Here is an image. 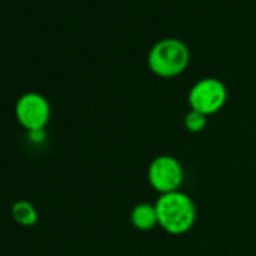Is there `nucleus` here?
Segmentation results:
<instances>
[{"label": "nucleus", "instance_id": "6", "mask_svg": "<svg viewBox=\"0 0 256 256\" xmlns=\"http://www.w3.org/2000/svg\"><path fill=\"white\" fill-rule=\"evenodd\" d=\"M130 220H132V224L142 232L152 230L158 224L156 204L140 202V204L134 205V208L130 212Z\"/></svg>", "mask_w": 256, "mask_h": 256}, {"label": "nucleus", "instance_id": "1", "mask_svg": "<svg viewBox=\"0 0 256 256\" xmlns=\"http://www.w3.org/2000/svg\"><path fill=\"white\" fill-rule=\"evenodd\" d=\"M156 208L158 226L170 235L187 234L198 218V210L193 199L181 190L160 194Z\"/></svg>", "mask_w": 256, "mask_h": 256}, {"label": "nucleus", "instance_id": "4", "mask_svg": "<svg viewBox=\"0 0 256 256\" xmlns=\"http://www.w3.org/2000/svg\"><path fill=\"white\" fill-rule=\"evenodd\" d=\"M52 116L48 100L38 92L23 94L16 102V118L18 124L30 132L44 130Z\"/></svg>", "mask_w": 256, "mask_h": 256}, {"label": "nucleus", "instance_id": "7", "mask_svg": "<svg viewBox=\"0 0 256 256\" xmlns=\"http://www.w3.org/2000/svg\"><path fill=\"white\" fill-rule=\"evenodd\" d=\"M11 214L14 222L18 223L20 226L30 228L38 223V211L35 205L29 200H17L12 205Z\"/></svg>", "mask_w": 256, "mask_h": 256}, {"label": "nucleus", "instance_id": "5", "mask_svg": "<svg viewBox=\"0 0 256 256\" xmlns=\"http://www.w3.org/2000/svg\"><path fill=\"white\" fill-rule=\"evenodd\" d=\"M148 181L160 194L178 192L184 182V168L172 156H158L148 168Z\"/></svg>", "mask_w": 256, "mask_h": 256}, {"label": "nucleus", "instance_id": "9", "mask_svg": "<svg viewBox=\"0 0 256 256\" xmlns=\"http://www.w3.org/2000/svg\"><path fill=\"white\" fill-rule=\"evenodd\" d=\"M30 140L38 144V142H42L46 139V132L44 130H36V132H30Z\"/></svg>", "mask_w": 256, "mask_h": 256}, {"label": "nucleus", "instance_id": "8", "mask_svg": "<svg viewBox=\"0 0 256 256\" xmlns=\"http://www.w3.org/2000/svg\"><path fill=\"white\" fill-rule=\"evenodd\" d=\"M206 122H208V116H205L200 112L192 110V108L184 116V125L190 133H200L206 126Z\"/></svg>", "mask_w": 256, "mask_h": 256}, {"label": "nucleus", "instance_id": "2", "mask_svg": "<svg viewBox=\"0 0 256 256\" xmlns=\"http://www.w3.org/2000/svg\"><path fill=\"white\" fill-rule=\"evenodd\" d=\"M190 52L187 46L175 38H166L152 46L148 54L150 70L164 78L182 74L188 65Z\"/></svg>", "mask_w": 256, "mask_h": 256}, {"label": "nucleus", "instance_id": "3", "mask_svg": "<svg viewBox=\"0 0 256 256\" xmlns=\"http://www.w3.org/2000/svg\"><path fill=\"white\" fill-rule=\"evenodd\" d=\"M228 100V90L223 82L214 77H206L196 82L188 92V104L192 110L200 112L205 116L216 114L223 108Z\"/></svg>", "mask_w": 256, "mask_h": 256}]
</instances>
